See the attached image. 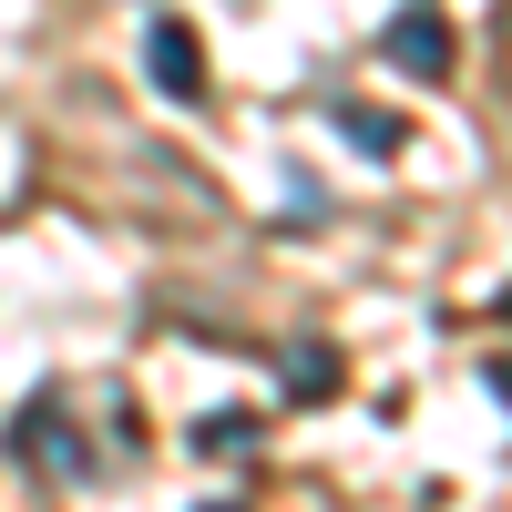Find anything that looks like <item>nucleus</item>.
I'll return each instance as SVG.
<instances>
[{"label": "nucleus", "instance_id": "obj_4", "mask_svg": "<svg viewBox=\"0 0 512 512\" xmlns=\"http://www.w3.org/2000/svg\"><path fill=\"white\" fill-rule=\"evenodd\" d=\"M338 134H349L369 164H390V154H400V113H379V103H338Z\"/></svg>", "mask_w": 512, "mask_h": 512}, {"label": "nucleus", "instance_id": "obj_9", "mask_svg": "<svg viewBox=\"0 0 512 512\" xmlns=\"http://www.w3.org/2000/svg\"><path fill=\"white\" fill-rule=\"evenodd\" d=\"M195 512H246V502H195Z\"/></svg>", "mask_w": 512, "mask_h": 512}, {"label": "nucleus", "instance_id": "obj_3", "mask_svg": "<svg viewBox=\"0 0 512 512\" xmlns=\"http://www.w3.org/2000/svg\"><path fill=\"white\" fill-rule=\"evenodd\" d=\"M144 82H154L164 103H195V93H205V41H195V21L154 11V31H144Z\"/></svg>", "mask_w": 512, "mask_h": 512}, {"label": "nucleus", "instance_id": "obj_8", "mask_svg": "<svg viewBox=\"0 0 512 512\" xmlns=\"http://www.w3.org/2000/svg\"><path fill=\"white\" fill-rule=\"evenodd\" d=\"M502 72H512V0H502Z\"/></svg>", "mask_w": 512, "mask_h": 512}, {"label": "nucleus", "instance_id": "obj_2", "mask_svg": "<svg viewBox=\"0 0 512 512\" xmlns=\"http://www.w3.org/2000/svg\"><path fill=\"white\" fill-rule=\"evenodd\" d=\"M379 62L410 72V82H451V21L431 11V0H410V11L379 31Z\"/></svg>", "mask_w": 512, "mask_h": 512}, {"label": "nucleus", "instance_id": "obj_7", "mask_svg": "<svg viewBox=\"0 0 512 512\" xmlns=\"http://www.w3.org/2000/svg\"><path fill=\"white\" fill-rule=\"evenodd\" d=\"M482 390H492V400L512 410V359H492V369H482Z\"/></svg>", "mask_w": 512, "mask_h": 512}, {"label": "nucleus", "instance_id": "obj_6", "mask_svg": "<svg viewBox=\"0 0 512 512\" xmlns=\"http://www.w3.org/2000/svg\"><path fill=\"white\" fill-rule=\"evenodd\" d=\"M256 451V410H216V420H195V451Z\"/></svg>", "mask_w": 512, "mask_h": 512}, {"label": "nucleus", "instance_id": "obj_1", "mask_svg": "<svg viewBox=\"0 0 512 512\" xmlns=\"http://www.w3.org/2000/svg\"><path fill=\"white\" fill-rule=\"evenodd\" d=\"M11 451L21 461H41L52 482H103V461H93V441L72 431V390H41L21 420H11Z\"/></svg>", "mask_w": 512, "mask_h": 512}, {"label": "nucleus", "instance_id": "obj_5", "mask_svg": "<svg viewBox=\"0 0 512 512\" xmlns=\"http://www.w3.org/2000/svg\"><path fill=\"white\" fill-rule=\"evenodd\" d=\"M318 390H338V359L318 349V338H297L287 349V400H318Z\"/></svg>", "mask_w": 512, "mask_h": 512}]
</instances>
